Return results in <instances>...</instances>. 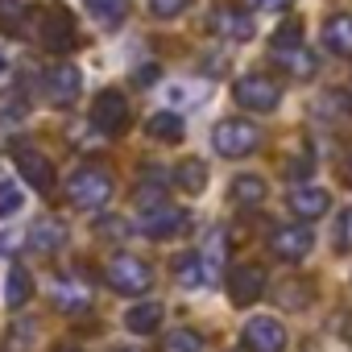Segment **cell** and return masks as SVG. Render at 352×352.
Listing matches in <instances>:
<instances>
[{"label": "cell", "mask_w": 352, "mask_h": 352, "mask_svg": "<svg viewBox=\"0 0 352 352\" xmlns=\"http://www.w3.org/2000/svg\"><path fill=\"white\" fill-rule=\"evenodd\" d=\"M91 13H96L104 25H120L124 13H129V0H91Z\"/></svg>", "instance_id": "obj_27"}, {"label": "cell", "mask_w": 352, "mask_h": 352, "mask_svg": "<svg viewBox=\"0 0 352 352\" xmlns=\"http://www.w3.org/2000/svg\"><path fill=\"white\" fill-rule=\"evenodd\" d=\"M104 282L116 290V294H145L153 286V270L133 257V253H116L108 265H104Z\"/></svg>", "instance_id": "obj_3"}, {"label": "cell", "mask_w": 352, "mask_h": 352, "mask_svg": "<svg viewBox=\"0 0 352 352\" xmlns=\"http://www.w3.org/2000/svg\"><path fill=\"white\" fill-rule=\"evenodd\" d=\"M187 9V0H149V13L157 17V21H170V17H179Z\"/></svg>", "instance_id": "obj_30"}, {"label": "cell", "mask_w": 352, "mask_h": 352, "mask_svg": "<svg viewBox=\"0 0 352 352\" xmlns=\"http://www.w3.org/2000/svg\"><path fill=\"white\" fill-rule=\"evenodd\" d=\"M13 249H21V232H13V228L0 232V257H9Z\"/></svg>", "instance_id": "obj_32"}, {"label": "cell", "mask_w": 352, "mask_h": 352, "mask_svg": "<svg viewBox=\"0 0 352 352\" xmlns=\"http://www.w3.org/2000/svg\"><path fill=\"white\" fill-rule=\"evenodd\" d=\"M311 245H315V236H311L307 224H282V228L270 232V253L278 261H302L311 253Z\"/></svg>", "instance_id": "obj_9"}, {"label": "cell", "mask_w": 352, "mask_h": 352, "mask_svg": "<svg viewBox=\"0 0 352 352\" xmlns=\"http://www.w3.org/2000/svg\"><path fill=\"white\" fill-rule=\"evenodd\" d=\"M274 58H278V63H282V71H286V75H294V79H311V75H315V54H311L307 46L274 50Z\"/></svg>", "instance_id": "obj_21"}, {"label": "cell", "mask_w": 352, "mask_h": 352, "mask_svg": "<svg viewBox=\"0 0 352 352\" xmlns=\"http://www.w3.org/2000/svg\"><path fill=\"white\" fill-rule=\"evenodd\" d=\"M42 87H46V100H50L54 108H71V104L79 100L83 79H79V71H75L71 63H54V67H46Z\"/></svg>", "instance_id": "obj_8"}, {"label": "cell", "mask_w": 352, "mask_h": 352, "mask_svg": "<svg viewBox=\"0 0 352 352\" xmlns=\"http://www.w3.org/2000/svg\"><path fill=\"white\" fill-rule=\"evenodd\" d=\"M54 352H83V348H75V344H63V348H54Z\"/></svg>", "instance_id": "obj_36"}, {"label": "cell", "mask_w": 352, "mask_h": 352, "mask_svg": "<svg viewBox=\"0 0 352 352\" xmlns=\"http://www.w3.org/2000/svg\"><path fill=\"white\" fill-rule=\"evenodd\" d=\"M265 294V270L261 265H232V274H228V298L236 302V307H249V302H257Z\"/></svg>", "instance_id": "obj_11"}, {"label": "cell", "mask_w": 352, "mask_h": 352, "mask_svg": "<svg viewBox=\"0 0 352 352\" xmlns=\"http://www.w3.org/2000/svg\"><path fill=\"white\" fill-rule=\"evenodd\" d=\"M145 133L153 137V141H183V116L179 112H153L149 120H145Z\"/></svg>", "instance_id": "obj_22"}, {"label": "cell", "mask_w": 352, "mask_h": 352, "mask_svg": "<svg viewBox=\"0 0 352 352\" xmlns=\"http://www.w3.org/2000/svg\"><path fill=\"white\" fill-rule=\"evenodd\" d=\"M336 241H340V249H352V208L340 216V228H336Z\"/></svg>", "instance_id": "obj_31"}, {"label": "cell", "mask_w": 352, "mask_h": 352, "mask_svg": "<svg viewBox=\"0 0 352 352\" xmlns=\"http://www.w3.org/2000/svg\"><path fill=\"white\" fill-rule=\"evenodd\" d=\"M67 195H71V204L83 208V212H104L108 199H112V179H108L104 170H96V166H83V170L71 174Z\"/></svg>", "instance_id": "obj_1"}, {"label": "cell", "mask_w": 352, "mask_h": 352, "mask_svg": "<svg viewBox=\"0 0 352 352\" xmlns=\"http://www.w3.org/2000/svg\"><path fill=\"white\" fill-rule=\"evenodd\" d=\"M25 21H30V9L21 5V0H0V34L21 38L25 34Z\"/></svg>", "instance_id": "obj_25"}, {"label": "cell", "mask_w": 352, "mask_h": 352, "mask_svg": "<svg viewBox=\"0 0 352 352\" xmlns=\"http://www.w3.org/2000/svg\"><path fill=\"white\" fill-rule=\"evenodd\" d=\"M290 46H302V21H286L274 38V50H290Z\"/></svg>", "instance_id": "obj_28"}, {"label": "cell", "mask_w": 352, "mask_h": 352, "mask_svg": "<svg viewBox=\"0 0 352 352\" xmlns=\"http://www.w3.org/2000/svg\"><path fill=\"white\" fill-rule=\"evenodd\" d=\"M228 195H232L236 208H249L253 212V208L265 204V183L257 179V174H241V179H232V191Z\"/></svg>", "instance_id": "obj_20"}, {"label": "cell", "mask_w": 352, "mask_h": 352, "mask_svg": "<svg viewBox=\"0 0 352 352\" xmlns=\"http://www.w3.org/2000/svg\"><path fill=\"white\" fill-rule=\"evenodd\" d=\"M241 340H245L249 352H282V348H286V327H282L278 319H270V315H253V319L245 323Z\"/></svg>", "instance_id": "obj_10"}, {"label": "cell", "mask_w": 352, "mask_h": 352, "mask_svg": "<svg viewBox=\"0 0 352 352\" xmlns=\"http://www.w3.org/2000/svg\"><path fill=\"white\" fill-rule=\"evenodd\" d=\"M21 208V187L17 183H0V216H13Z\"/></svg>", "instance_id": "obj_29"}, {"label": "cell", "mask_w": 352, "mask_h": 352, "mask_svg": "<svg viewBox=\"0 0 352 352\" xmlns=\"http://www.w3.org/2000/svg\"><path fill=\"white\" fill-rule=\"evenodd\" d=\"M290 212L307 224V220H319V216H327V208H331V199H327V191L323 187H294L290 191Z\"/></svg>", "instance_id": "obj_15"}, {"label": "cell", "mask_w": 352, "mask_h": 352, "mask_svg": "<svg viewBox=\"0 0 352 352\" xmlns=\"http://www.w3.org/2000/svg\"><path fill=\"white\" fill-rule=\"evenodd\" d=\"M50 298H54L58 311L79 315V311L91 307V282H83V278H58V282L50 286Z\"/></svg>", "instance_id": "obj_13"}, {"label": "cell", "mask_w": 352, "mask_h": 352, "mask_svg": "<svg viewBox=\"0 0 352 352\" xmlns=\"http://www.w3.org/2000/svg\"><path fill=\"white\" fill-rule=\"evenodd\" d=\"M30 298H34V278H30L25 265H13L9 278H5V307L9 311H21Z\"/></svg>", "instance_id": "obj_19"}, {"label": "cell", "mask_w": 352, "mask_h": 352, "mask_svg": "<svg viewBox=\"0 0 352 352\" xmlns=\"http://www.w3.org/2000/svg\"><path fill=\"white\" fill-rule=\"evenodd\" d=\"M25 245L34 249V253H42V257H50V253H58L63 245H67V228H63V220H38L34 228H30V236H25Z\"/></svg>", "instance_id": "obj_16"}, {"label": "cell", "mask_w": 352, "mask_h": 352, "mask_svg": "<svg viewBox=\"0 0 352 352\" xmlns=\"http://www.w3.org/2000/svg\"><path fill=\"white\" fill-rule=\"evenodd\" d=\"M212 145H216L220 157H249L261 145V133L249 120H220L216 133H212Z\"/></svg>", "instance_id": "obj_4"}, {"label": "cell", "mask_w": 352, "mask_h": 352, "mask_svg": "<svg viewBox=\"0 0 352 352\" xmlns=\"http://www.w3.org/2000/svg\"><path fill=\"white\" fill-rule=\"evenodd\" d=\"M124 124H129V100L116 87L100 91L96 104H91V129L104 133V137H116V133H124Z\"/></svg>", "instance_id": "obj_7"}, {"label": "cell", "mask_w": 352, "mask_h": 352, "mask_svg": "<svg viewBox=\"0 0 352 352\" xmlns=\"http://www.w3.org/2000/svg\"><path fill=\"white\" fill-rule=\"evenodd\" d=\"M286 174H290V179H311V162H307V157H302V162H290Z\"/></svg>", "instance_id": "obj_33"}, {"label": "cell", "mask_w": 352, "mask_h": 352, "mask_svg": "<svg viewBox=\"0 0 352 352\" xmlns=\"http://www.w3.org/2000/svg\"><path fill=\"white\" fill-rule=\"evenodd\" d=\"M17 174H21V183H30L34 191H50L54 187V166L46 162V153L38 149H17Z\"/></svg>", "instance_id": "obj_12"}, {"label": "cell", "mask_w": 352, "mask_h": 352, "mask_svg": "<svg viewBox=\"0 0 352 352\" xmlns=\"http://www.w3.org/2000/svg\"><path fill=\"white\" fill-rule=\"evenodd\" d=\"M323 46L336 58H352V13H336L323 25Z\"/></svg>", "instance_id": "obj_17"}, {"label": "cell", "mask_w": 352, "mask_h": 352, "mask_svg": "<svg viewBox=\"0 0 352 352\" xmlns=\"http://www.w3.org/2000/svg\"><path fill=\"white\" fill-rule=\"evenodd\" d=\"M187 224H191V216H187L183 208H174V204L141 208V220H137V228H141L149 241H170V236L187 232Z\"/></svg>", "instance_id": "obj_5"}, {"label": "cell", "mask_w": 352, "mask_h": 352, "mask_svg": "<svg viewBox=\"0 0 352 352\" xmlns=\"http://www.w3.org/2000/svg\"><path fill=\"white\" fill-rule=\"evenodd\" d=\"M212 30H216L220 38H232V42H249V38L257 34V30H253V17L241 13V9H232V5H224V9L212 13Z\"/></svg>", "instance_id": "obj_14"}, {"label": "cell", "mask_w": 352, "mask_h": 352, "mask_svg": "<svg viewBox=\"0 0 352 352\" xmlns=\"http://www.w3.org/2000/svg\"><path fill=\"white\" fill-rule=\"evenodd\" d=\"M174 183H179L187 195H199V191L208 187V166H204V162H195V157L179 162V170H174Z\"/></svg>", "instance_id": "obj_24"}, {"label": "cell", "mask_w": 352, "mask_h": 352, "mask_svg": "<svg viewBox=\"0 0 352 352\" xmlns=\"http://www.w3.org/2000/svg\"><path fill=\"white\" fill-rule=\"evenodd\" d=\"M0 75H5V54H0Z\"/></svg>", "instance_id": "obj_37"}, {"label": "cell", "mask_w": 352, "mask_h": 352, "mask_svg": "<svg viewBox=\"0 0 352 352\" xmlns=\"http://www.w3.org/2000/svg\"><path fill=\"white\" fill-rule=\"evenodd\" d=\"M120 352H133V348H120Z\"/></svg>", "instance_id": "obj_38"}, {"label": "cell", "mask_w": 352, "mask_h": 352, "mask_svg": "<svg viewBox=\"0 0 352 352\" xmlns=\"http://www.w3.org/2000/svg\"><path fill=\"white\" fill-rule=\"evenodd\" d=\"M232 100H236L241 108H249V112H274L278 100H282V87H278L270 75H245V79H236Z\"/></svg>", "instance_id": "obj_6"}, {"label": "cell", "mask_w": 352, "mask_h": 352, "mask_svg": "<svg viewBox=\"0 0 352 352\" xmlns=\"http://www.w3.org/2000/svg\"><path fill=\"white\" fill-rule=\"evenodd\" d=\"M249 5H253V9H286L290 0H249Z\"/></svg>", "instance_id": "obj_34"}, {"label": "cell", "mask_w": 352, "mask_h": 352, "mask_svg": "<svg viewBox=\"0 0 352 352\" xmlns=\"http://www.w3.org/2000/svg\"><path fill=\"white\" fill-rule=\"evenodd\" d=\"M124 327L133 331V336H153L157 327H162V302H137V307H129L124 311Z\"/></svg>", "instance_id": "obj_18"}, {"label": "cell", "mask_w": 352, "mask_h": 352, "mask_svg": "<svg viewBox=\"0 0 352 352\" xmlns=\"http://www.w3.org/2000/svg\"><path fill=\"white\" fill-rule=\"evenodd\" d=\"M162 352H204V340L191 331V327H179V331H170Z\"/></svg>", "instance_id": "obj_26"}, {"label": "cell", "mask_w": 352, "mask_h": 352, "mask_svg": "<svg viewBox=\"0 0 352 352\" xmlns=\"http://www.w3.org/2000/svg\"><path fill=\"white\" fill-rule=\"evenodd\" d=\"M344 179H348V187H352V157H348V166H344Z\"/></svg>", "instance_id": "obj_35"}, {"label": "cell", "mask_w": 352, "mask_h": 352, "mask_svg": "<svg viewBox=\"0 0 352 352\" xmlns=\"http://www.w3.org/2000/svg\"><path fill=\"white\" fill-rule=\"evenodd\" d=\"M38 42L50 50V54H71L79 46V34H75V17L63 9V5H50L38 13Z\"/></svg>", "instance_id": "obj_2"}, {"label": "cell", "mask_w": 352, "mask_h": 352, "mask_svg": "<svg viewBox=\"0 0 352 352\" xmlns=\"http://www.w3.org/2000/svg\"><path fill=\"white\" fill-rule=\"evenodd\" d=\"M174 278H179L183 286H204V282H212V278H208V265H204V253H183V257H174Z\"/></svg>", "instance_id": "obj_23"}]
</instances>
